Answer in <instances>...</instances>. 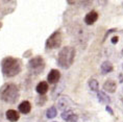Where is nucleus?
Wrapping results in <instances>:
<instances>
[{
    "label": "nucleus",
    "mask_w": 123,
    "mask_h": 122,
    "mask_svg": "<svg viewBox=\"0 0 123 122\" xmlns=\"http://www.w3.org/2000/svg\"><path fill=\"white\" fill-rule=\"evenodd\" d=\"M48 89H49V86H48L47 81H41V83H39L36 87V91L40 95H45V94L48 92Z\"/></svg>",
    "instance_id": "nucleus-10"
},
{
    "label": "nucleus",
    "mask_w": 123,
    "mask_h": 122,
    "mask_svg": "<svg viewBox=\"0 0 123 122\" xmlns=\"http://www.w3.org/2000/svg\"><path fill=\"white\" fill-rule=\"evenodd\" d=\"M105 110H106V112H109V114H110V115H114V112H113V110L111 109L109 105H106V106H105Z\"/></svg>",
    "instance_id": "nucleus-20"
},
{
    "label": "nucleus",
    "mask_w": 123,
    "mask_h": 122,
    "mask_svg": "<svg viewBox=\"0 0 123 122\" xmlns=\"http://www.w3.org/2000/svg\"><path fill=\"white\" fill-rule=\"evenodd\" d=\"M18 110H19L20 113L26 115V114H28V113L31 111V104H30L29 101L25 100V101H22L19 105H18Z\"/></svg>",
    "instance_id": "nucleus-9"
},
{
    "label": "nucleus",
    "mask_w": 123,
    "mask_h": 122,
    "mask_svg": "<svg viewBox=\"0 0 123 122\" xmlns=\"http://www.w3.org/2000/svg\"><path fill=\"white\" fill-rule=\"evenodd\" d=\"M0 98L6 103L13 104L19 98V89L15 84H7L0 92Z\"/></svg>",
    "instance_id": "nucleus-3"
},
{
    "label": "nucleus",
    "mask_w": 123,
    "mask_h": 122,
    "mask_svg": "<svg viewBox=\"0 0 123 122\" xmlns=\"http://www.w3.org/2000/svg\"><path fill=\"white\" fill-rule=\"evenodd\" d=\"M70 104V101H69V99H68V97L67 96H63V97H61L60 99H58V101H57V108L62 110V111L64 112V110L66 111V109L69 106Z\"/></svg>",
    "instance_id": "nucleus-13"
},
{
    "label": "nucleus",
    "mask_w": 123,
    "mask_h": 122,
    "mask_svg": "<svg viewBox=\"0 0 123 122\" xmlns=\"http://www.w3.org/2000/svg\"><path fill=\"white\" fill-rule=\"evenodd\" d=\"M97 98H98V101H99L100 103H102V104H105V106L109 105L110 102H111V98H110V97L107 96L104 92H101V91H98Z\"/></svg>",
    "instance_id": "nucleus-12"
},
{
    "label": "nucleus",
    "mask_w": 123,
    "mask_h": 122,
    "mask_svg": "<svg viewBox=\"0 0 123 122\" xmlns=\"http://www.w3.org/2000/svg\"><path fill=\"white\" fill-rule=\"evenodd\" d=\"M21 61L16 57H5L1 62L2 72L7 77H14L21 72Z\"/></svg>",
    "instance_id": "nucleus-1"
},
{
    "label": "nucleus",
    "mask_w": 123,
    "mask_h": 122,
    "mask_svg": "<svg viewBox=\"0 0 123 122\" xmlns=\"http://www.w3.org/2000/svg\"><path fill=\"white\" fill-rule=\"evenodd\" d=\"M121 54H122V56H123V49H122V51H121Z\"/></svg>",
    "instance_id": "nucleus-21"
},
{
    "label": "nucleus",
    "mask_w": 123,
    "mask_h": 122,
    "mask_svg": "<svg viewBox=\"0 0 123 122\" xmlns=\"http://www.w3.org/2000/svg\"><path fill=\"white\" fill-rule=\"evenodd\" d=\"M73 114H74V113H73V111H71V110H66V111H64L63 113H62V118H63L64 119V120H67V119H68L69 117H70V116H71V115H73Z\"/></svg>",
    "instance_id": "nucleus-17"
},
{
    "label": "nucleus",
    "mask_w": 123,
    "mask_h": 122,
    "mask_svg": "<svg viewBox=\"0 0 123 122\" xmlns=\"http://www.w3.org/2000/svg\"><path fill=\"white\" fill-rule=\"evenodd\" d=\"M118 41H119L118 37H113V38H112V43L113 44H117V43H118Z\"/></svg>",
    "instance_id": "nucleus-19"
},
{
    "label": "nucleus",
    "mask_w": 123,
    "mask_h": 122,
    "mask_svg": "<svg viewBox=\"0 0 123 122\" xmlns=\"http://www.w3.org/2000/svg\"><path fill=\"white\" fill-rule=\"evenodd\" d=\"M62 41H63V37L60 30L54 31L46 41V48L47 49H55L58 48L62 45Z\"/></svg>",
    "instance_id": "nucleus-4"
},
{
    "label": "nucleus",
    "mask_w": 123,
    "mask_h": 122,
    "mask_svg": "<svg viewBox=\"0 0 123 122\" xmlns=\"http://www.w3.org/2000/svg\"><path fill=\"white\" fill-rule=\"evenodd\" d=\"M113 70H114V66L109 61H105V62H103L101 64V71H102V73H104V74L112 72Z\"/></svg>",
    "instance_id": "nucleus-14"
},
{
    "label": "nucleus",
    "mask_w": 123,
    "mask_h": 122,
    "mask_svg": "<svg viewBox=\"0 0 123 122\" xmlns=\"http://www.w3.org/2000/svg\"><path fill=\"white\" fill-rule=\"evenodd\" d=\"M88 85H89V88L91 89V91L98 93V90H99V84H98V81L96 80V79H94V78L90 79Z\"/></svg>",
    "instance_id": "nucleus-15"
},
{
    "label": "nucleus",
    "mask_w": 123,
    "mask_h": 122,
    "mask_svg": "<svg viewBox=\"0 0 123 122\" xmlns=\"http://www.w3.org/2000/svg\"><path fill=\"white\" fill-rule=\"evenodd\" d=\"M5 116H6V119L8 121H12V122H16L19 120L20 118V115L19 113L17 111H15V110H8L5 113Z\"/></svg>",
    "instance_id": "nucleus-11"
},
{
    "label": "nucleus",
    "mask_w": 123,
    "mask_h": 122,
    "mask_svg": "<svg viewBox=\"0 0 123 122\" xmlns=\"http://www.w3.org/2000/svg\"><path fill=\"white\" fill-rule=\"evenodd\" d=\"M1 26H2V24H1V23H0V27H1Z\"/></svg>",
    "instance_id": "nucleus-22"
},
{
    "label": "nucleus",
    "mask_w": 123,
    "mask_h": 122,
    "mask_svg": "<svg viewBox=\"0 0 123 122\" xmlns=\"http://www.w3.org/2000/svg\"><path fill=\"white\" fill-rule=\"evenodd\" d=\"M52 122H57V121H52Z\"/></svg>",
    "instance_id": "nucleus-23"
},
{
    "label": "nucleus",
    "mask_w": 123,
    "mask_h": 122,
    "mask_svg": "<svg viewBox=\"0 0 123 122\" xmlns=\"http://www.w3.org/2000/svg\"><path fill=\"white\" fill-rule=\"evenodd\" d=\"M57 115V109L55 106H51L46 111V117L48 119H53L54 117H56Z\"/></svg>",
    "instance_id": "nucleus-16"
},
{
    "label": "nucleus",
    "mask_w": 123,
    "mask_h": 122,
    "mask_svg": "<svg viewBox=\"0 0 123 122\" xmlns=\"http://www.w3.org/2000/svg\"><path fill=\"white\" fill-rule=\"evenodd\" d=\"M102 89L107 93H111V94L115 93L116 90H117V84L115 83V80H113V79H107L106 81H104Z\"/></svg>",
    "instance_id": "nucleus-7"
},
{
    "label": "nucleus",
    "mask_w": 123,
    "mask_h": 122,
    "mask_svg": "<svg viewBox=\"0 0 123 122\" xmlns=\"http://www.w3.org/2000/svg\"><path fill=\"white\" fill-rule=\"evenodd\" d=\"M98 13L95 11H91L90 13H88L87 15H86L85 17V22L87 25H93V24L96 22L97 19H98Z\"/></svg>",
    "instance_id": "nucleus-8"
},
{
    "label": "nucleus",
    "mask_w": 123,
    "mask_h": 122,
    "mask_svg": "<svg viewBox=\"0 0 123 122\" xmlns=\"http://www.w3.org/2000/svg\"><path fill=\"white\" fill-rule=\"evenodd\" d=\"M122 68H123V65H122Z\"/></svg>",
    "instance_id": "nucleus-24"
},
{
    "label": "nucleus",
    "mask_w": 123,
    "mask_h": 122,
    "mask_svg": "<svg viewBox=\"0 0 123 122\" xmlns=\"http://www.w3.org/2000/svg\"><path fill=\"white\" fill-rule=\"evenodd\" d=\"M75 57V49L70 46L63 47L58 52L57 55V64L61 68L68 69L74 62Z\"/></svg>",
    "instance_id": "nucleus-2"
},
{
    "label": "nucleus",
    "mask_w": 123,
    "mask_h": 122,
    "mask_svg": "<svg viewBox=\"0 0 123 122\" xmlns=\"http://www.w3.org/2000/svg\"><path fill=\"white\" fill-rule=\"evenodd\" d=\"M45 68V62L41 56H36L28 62V69L35 74H40Z\"/></svg>",
    "instance_id": "nucleus-5"
},
{
    "label": "nucleus",
    "mask_w": 123,
    "mask_h": 122,
    "mask_svg": "<svg viewBox=\"0 0 123 122\" xmlns=\"http://www.w3.org/2000/svg\"><path fill=\"white\" fill-rule=\"evenodd\" d=\"M77 121H78V116L76 115V114L71 115V116H70V117L66 120V122H77Z\"/></svg>",
    "instance_id": "nucleus-18"
},
{
    "label": "nucleus",
    "mask_w": 123,
    "mask_h": 122,
    "mask_svg": "<svg viewBox=\"0 0 123 122\" xmlns=\"http://www.w3.org/2000/svg\"><path fill=\"white\" fill-rule=\"evenodd\" d=\"M61 78V72L56 69H51L47 75V83L48 84H56Z\"/></svg>",
    "instance_id": "nucleus-6"
}]
</instances>
